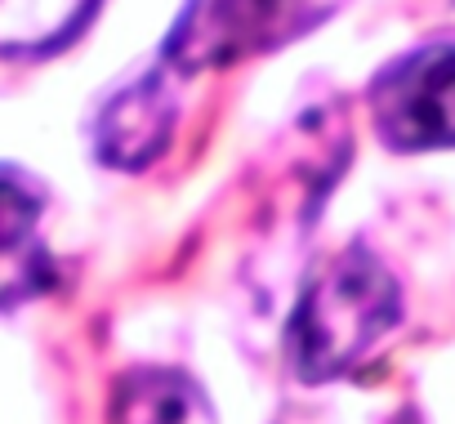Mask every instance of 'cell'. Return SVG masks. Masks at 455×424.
<instances>
[{
    "label": "cell",
    "mask_w": 455,
    "mask_h": 424,
    "mask_svg": "<svg viewBox=\"0 0 455 424\" xmlns=\"http://www.w3.org/2000/svg\"><path fill=\"white\" fill-rule=\"evenodd\" d=\"M402 313V295L393 273L366 255L344 251L335 255L304 291L291 317V362L304 380H335L353 371L393 326Z\"/></svg>",
    "instance_id": "cell-1"
},
{
    "label": "cell",
    "mask_w": 455,
    "mask_h": 424,
    "mask_svg": "<svg viewBox=\"0 0 455 424\" xmlns=\"http://www.w3.org/2000/svg\"><path fill=\"white\" fill-rule=\"evenodd\" d=\"M371 116L388 148H455V41L411 50L371 85Z\"/></svg>",
    "instance_id": "cell-2"
},
{
    "label": "cell",
    "mask_w": 455,
    "mask_h": 424,
    "mask_svg": "<svg viewBox=\"0 0 455 424\" xmlns=\"http://www.w3.org/2000/svg\"><path fill=\"white\" fill-rule=\"evenodd\" d=\"M322 14V0H192L170 32L174 68H210L255 54Z\"/></svg>",
    "instance_id": "cell-3"
},
{
    "label": "cell",
    "mask_w": 455,
    "mask_h": 424,
    "mask_svg": "<svg viewBox=\"0 0 455 424\" xmlns=\"http://www.w3.org/2000/svg\"><path fill=\"white\" fill-rule=\"evenodd\" d=\"M50 286V251L41 242V205L19 179H0V308Z\"/></svg>",
    "instance_id": "cell-4"
},
{
    "label": "cell",
    "mask_w": 455,
    "mask_h": 424,
    "mask_svg": "<svg viewBox=\"0 0 455 424\" xmlns=\"http://www.w3.org/2000/svg\"><path fill=\"white\" fill-rule=\"evenodd\" d=\"M170 125H174V99H170L165 81L161 76L134 81L103 112V134H99L103 156L116 165H148L165 148Z\"/></svg>",
    "instance_id": "cell-5"
},
{
    "label": "cell",
    "mask_w": 455,
    "mask_h": 424,
    "mask_svg": "<svg viewBox=\"0 0 455 424\" xmlns=\"http://www.w3.org/2000/svg\"><path fill=\"white\" fill-rule=\"evenodd\" d=\"M116 424H214L196 384L174 371H134L116 397Z\"/></svg>",
    "instance_id": "cell-6"
},
{
    "label": "cell",
    "mask_w": 455,
    "mask_h": 424,
    "mask_svg": "<svg viewBox=\"0 0 455 424\" xmlns=\"http://www.w3.org/2000/svg\"><path fill=\"white\" fill-rule=\"evenodd\" d=\"M94 0H0V54H45L90 19Z\"/></svg>",
    "instance_id": "cell-7"
}]
</instances>
